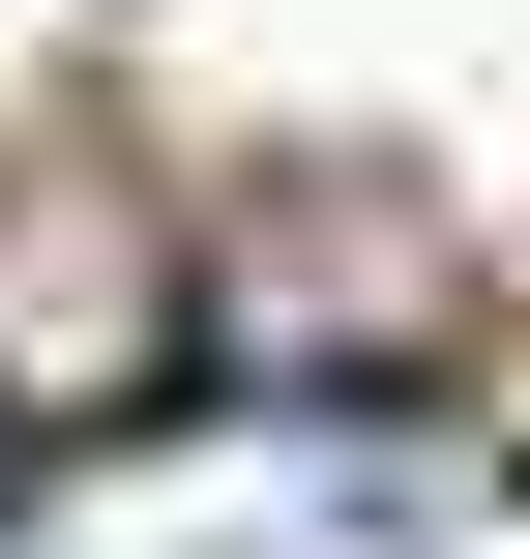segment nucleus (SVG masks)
<instances>
[{
	"mask_svg": "<svg viewBox=\"0 0 530 559\" xmlns=\"http://www.w3.org/2000/svg\"><path fill=\"white\" fill-rule=\"evenodd\" d=\"M207 354H236V324H207V236H177L118 147H30V177H0V442H148Z\"/></svg>",
	"mask_w": 530,
	"mask_h": 559,
	"instance_id": "f257e3e1",
	"label": "nucleus"
}]
</instances>
